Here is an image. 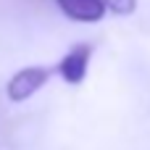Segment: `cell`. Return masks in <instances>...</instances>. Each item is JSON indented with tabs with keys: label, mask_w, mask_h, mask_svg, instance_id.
<instances>
[{
	"label": "cell",
	"mask_w": 150,
	"mask_h": 150,
	"mask_svg": "<svg viewBox=\"0 0 150 150\" xmlns=\"http://www.w3.org/2000/svg\"><path fill=\"white\" fill-rule=\"evenodd\" d=\"M50 76H53V69H47V66H26L8 79L5 95L11 103H26L50 82Z\"/></svg>",
	"instance_id": "6da1fadb"
},
{
	"label": "cell",
	"mask_w": 150,
	"mask_h": 150,
	"mask_svg": "<svg viewBox=\"0 0 150 150\" xmlns=\"http://www.w3.org/2000/svg\"><path fill=\"white\" fill-rule=\"evenodd\" d=\"M90 61H92V45L90 42H79L69 53H63V58L55 63V71L61 74V79L66 84H82L87 79Z\"/></svg>",
	"instance_id": "7a4b0ae2"
},
{
	"label": "cell",
	"mask_w": 150,
	"mask_h": 150,
	"mask_svg": "<svg viewBox=\"0 0 150 150\" xmlns=\"http://www.w3.org/2000/svg\"><path fill=\"white\" fill-rule=\"evenodd\" d=\"M55 5L61 8L63 16L79 24H95L108 13L105 0H55Z\"/></svg>",
	"instance_id": "3957f363"
},
{
	"label": "cell",
	"mask_w": 150,
	"mask_h": 150,
	"mask_svg": "<svg viewBox=\"0 0 150 150\" xmlns=\"http://www.w3.org/2000/svg\"><path fill=\"white\" fill-rule=\"evenodd\" d=\"M105 8L119 13V16H129L137 8V0H105Z\"/></svg>",
	"instance_id": "277c9868"
}]
</instances>
